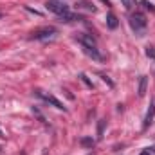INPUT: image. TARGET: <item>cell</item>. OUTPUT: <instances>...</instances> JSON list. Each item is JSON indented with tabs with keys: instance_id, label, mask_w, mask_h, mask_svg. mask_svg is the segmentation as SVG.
I'll return each instance as SVG.
<instances>
[{
	"instance_id": "277c9868",
	"label": "cell",
	"mask_w": 155,
	"mask_h": 155,
	"mask_svg": "<svg viewBox=\"0 0 155 155\" xmlns=\"http://www.w3.org/2000/svg\"><path fill=\"white\" fill-rule=\"evenodd\" d=\"M56 36V29L54 27H43V29H38L33 33V40H51Z\"/></svg>"
},
{
	"instance_id": "d6986e66",
	"label": "cell",
	"mask_w": 155,
	"mask_h": 155,
	"mask_svg": "<svg viewBox=\"0 0 155 155\" xmlns=\"http://www.w3.org/2000/svg\"><path fill=\"white\" fill-rule=\"evenodd\" d=\"M0 152H2V148H0Z\"/></svg>"
},
{
	"instance_id": "6da1fadb",
	"label": "cell",
	"mask_w": 155,
	"mask_h": 155,
	"mask_svg": "<svg viewBox=\"0 0 155 155\" xmlns=\"http://www.w3.org/2000/svg\"><path fill=\"white\" fill-rule=\"evenodd\" d=\"M146 25H148V22H146V16L143 13H134L130 16V27L135 31V35L143 36L144 31H146Z\"/></svg>"
},
{
	"instance_id": "7c38bea8",
	"label": "cell",
	"mask_w": 155,
	"mask_h": 155,
	"mask_svg": "<svg viewBox=\"0 0 155 155\" xmlns=\"http://www.w3.org/2000/svg\"><path fill=\"white\" fill-rule=\"evenodd\" d=\"M146 56H148V58H153V60H155V49H153V47H150V45L146 47Z\"/></svg>"
},
{
	"instance_id": "5bb4252c",
	"label": "cell",
	"mask_w": 155,
	"mask_h": 155,
	"mask_svg": "<svg viewBox=\"0 0 155 155\" xmlns=\"http://www.w3.org/2000/svg\"><path fill=\"white\" fill-rule=\"evenodd\" d=\"M143 5H144L146 9H150V11H155V7L152 5V4H150V2H146V0H143Z\"/></svg>"
},
{
	"instance_id": "2e32d148",
	"label": "cell",
	"mask_w": 155,
	"mask_h": 155,
	"mask_svg": "<svg viewBox=\"0 0 155 155\" xmlns=\"http://www.w3.org/2000/svg\"><path fill=\"white\" fill-rule=\"evenodd\" d=\"M139 155H152V153H150L148 150H144V152H141V153H139Z\"/></svg>"
},
{
	"instance_id": "9a60e30c",
	"label": "cell",
	"mask_w": 155,
	"mask_h": 155,
	"mask_svg": "<svg viewBox=\"0 0 155 155\" xmlns=\"http://www.w3.org/2000/svg\"><path fill=\"white\" fill-rule=\"evenodd\" d=\"M81 79H83V81H85V83H87V85H88V87H92V83H90V81H88V78L85 76V74H81Z\"/></svg>"
},
{
	"instance_id": "ba28073f",
	"label": "cell",
	"mask_w": 155,
	"mask_h": 155,
	"mask_svg": "<svg viewBox=\"0 0 155 155\" xmlns=\"http://www.w3.org/2000/svg\"><path fill=\"white\" fill-rule=\"evenodd\" d=\"M146 87H148V78H146V76H141V79H139V90H137L139 97H143V96L146 94Z\"/></svg>"
},
{
	"instance_id": "30bf717a",
	"label": "cell",
	"mask_w": 155,
	"mask_h": 155,
	"mask_svg": "<svg viewBox=\"0 0 155 155\" xmlns=\"http://www.w3.org/2000/svg\"><path fill=\"white\" fill-rule=\"evenodd\" d=\"M83 146H87V148H92L94 146V139H90V137H81V141H79Z\"/></svg>"
},
{
	"instance_id": "4fadbf2b",
	"label": "cell",
	"mask_w": 155,
	"mask_h": 155,
	"mask_svg": "<svg viewBox=\"0 0 155 155\" xmlns=\"http://www.w3.org/2000/svg\"><path fill=\"white\" fill-rule=\"evenodd\" d=\"M103 126H105V121H99V128H97V137L99 139L103 137Z\"/></svg>"
},
{
	"instance_id": "9c48e42d",
	"label": "cell",
	"mask_w": 155,
	"mask_h": 155,
	"mask_svg": "<svg viewBox=\"0 0 155 155\" xmlns=\"http://www.w3.org/2000/svg\"><path fill=\"white\" fill-rule=\"evenodd\" d=\"M107 25H108L110 29H117L119 22H117V16H116V15H112V13H110V15L107 16Z\"/></svg>"
},
{
	"instance_id": "8992f818",
	"label": "cell",
	"mask_w": 155,
	"mask_h": 155,
	"mask_svg": "<svg viewBox=\"0 0 155 155\" xmlns=\"http://www.w3.org/2000/svg\"><path fill=\"white\" fill-rule=\"evenodd\" d=\"M83 52H85L87 56L94 58L96 61H103V54L97 51V47H92V49H88V47H83Z\"/></svg>"
},
{
	"instance_id": "7a4b0ae2",
	"label": "cell",
	"mask_w": 155,
	"mask_h": 155,
	"mask_svg": "<svg viewBox=\"0 0 155 155\" xmlns=\"http://www.w3.org/2000/svg\"><path fill=\"white\" fill-rule=\"evenodd\" d=\"M47 9H49L51 13L58 15L60 18H61V16H65L67 13H71L69 5H67L65 2H60V0H49V2H47Z\"/></svg>"
},
{
	"instance_id": "ac0fdd59",
	"label": "cell",
	"mask_w": 155,
	"mask_h": 155,
	"mask_svg": "<svg viewBox=\"0 0 155 155\" xmlns=\"http://www.w3.org/2000/svg\"><path fill=\"white\" fill-rule=\"evenodd\" d=\"M0 137H5V135H4V134H2V132H0Z\"/></svg>"
},
{
	"instance_id": "8fae6325",
	"label": "cell",
	"mask_w": 155,
	"mask_h": 155,
	"mask_svg": "<svg viewBox=\"0 0 155 155\" xmlns=\"http://www.w3.org/2000/svg\"><path fill=\"white\" fill-rule=\"evenodd\" d=\"M121 4L124 5V9H126V11H130V9H134V7H135V0H121Z\"/></svg>"
},
{
	"instance_id": "e0dca14e",
	"label": "cell",
	"mask_w": 155,
	"mask_h": 155,
	"mask_svg": "<svg viewBox=\"0 0 155 155\" xmlns=\"http://www.w3.org/2000/svg\"><path fill=\"white\" fill-rule=\"evenodd\" d=\"M101 2H103V4H107V5H108V0H101Z\"/></svg>"
},
{
	"instance_id": "3957f363",
	"label": "cell",
	"mask_w": 155,
	"mask_h": 155,
	"mask_svg": "<svg viewBox=\"0 0 155 155\" xmlns=\"http://www.w3.org/2000/svg\"><path fill=\"white\" fill-rule=\"evenodd\" d=\"M36 96H38V97H41L43 101H47L49 105H52V107H56L58 110H63V112L67 110V108L63 107V103H61L60 99H56V97H54L52 94H47V92H43V90H36Z\"/></svg>"
},
{
	"instance_id": "52a82bcc",
	"label": "cell",
	"mask_w": 155,
	"mask_h": 155,
	"mask_svg": "<svg viewBox=\"0 0 155 155\" xmlns=\"http://www.w3.org/2000/svg\"><path fill=\"white\" fill-rule=\"evenodd\" d=\"M153 117H155V101L150 103V108H148V112H146V117H144V128H148L152 123H153Z\"/></svg>"
},
{
	"instance_id": "5b68a950",
	"label": "cell",
	"mask_w": 155,
	"mask_h": 155,
	"mask_svg": "<svg viewBox=\"0 0 155 155\" xmlns=\"http://www.w3.org/2000/svg\"><path fill=\"white\" fill-rule=\"evenodd\" d=\"M78 41H79L83 47H88V49L96 47V40L92 38V35H79V36H78Z\"/></svg>"
}]
</instances>
